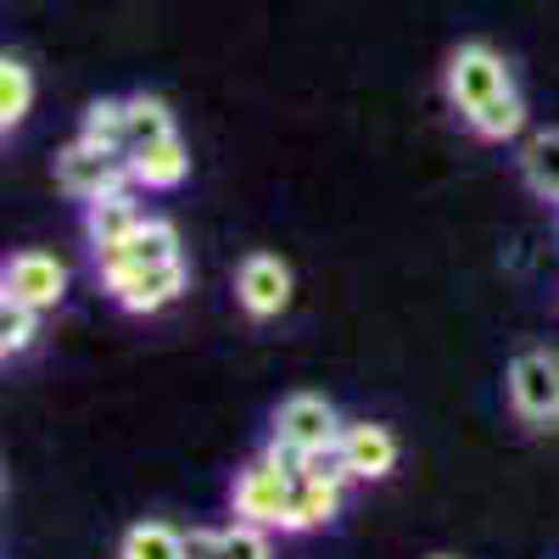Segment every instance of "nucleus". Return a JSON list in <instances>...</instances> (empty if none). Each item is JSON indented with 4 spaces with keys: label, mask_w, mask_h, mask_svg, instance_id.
I'll use <instances>...</instances> for the list:
<instances>
[{
    "label": "nucleus",
    "mask_w": 559,
    "mask_h": 559,
    "mask_svg": "<svg viewBox=\"0 0 559 559\" xmlns=\"http://www.w3.org/2000/svg\"><path fill=\"white\" fill-rule=\"evenodd\" d=\"M509 408L537 431L559 426V353L548 347L515 353V364H509Z\"/></svg>",
    "instance_id": "obj_1"
},
{
    "label": "nucleus",
    "mask_w": 559,
    "mask_h": 559,
    "mask_svg": "<svg viewBox=\"0 0 559 559\" xmlns=\"http://www.w3.org/2000/svg\"><path fill=\"white\" fill-rule=\"evenodd\" d=\"M57 185L68 197H79V202H96V197H107V191H123V185H134V174H129V152H112V146H102V140H73V146L57 157Z\"/></svg>",
    "instance_id": "obj_2"
},
{
    "label": "nucleus",
    "mask_w": 559,
    "mask_h": 559,
    "mask_svg": "<svg viewBox=\"0 0 559 559\" xmlns=\"http://www.w3.org/2000/svg\"><path fill=\"white\" fill-rule=\"evenodd\" d=\"M503 90H515V73H509V62L492 51V45H459V51L448 57V102L459 112L487 107L492 96H503Z\"/></svg>",
    "instance_id": "obj_3"
},
{
    "label": "nucleus",
    "mask_w": 559,
    "mask_h": 559,
    "mask_svg": "<svg viewBox=\"0 0 559 559\" xmlns=\"http://www.w3.org/2000/svg\"><path fill=\"white\" fill-rule=\"evenodd\" d=\"M347 426L331 397H313V392H292L286 403L274 408V442L286 448H302V453H319V448H342Z\"/></svg>",
    "instance_id": "obj_4"
},
{
    "label": "nucleus",
    "mask_w": 559,
    "mask_h": 559,
    "mask_svg": "<svg viewBox=\"0 0 559 559\" xmlns=\"http://www.w3.org/2000/svg\"><path fill=\"white\" fill-rule=\"evenodd\" d=\"M0 297L23 302L34 313H51L68 297V269L51 252H17V258H7V269H0Z\"/></svg>",
    "instance_id": "obj_5"
},
{
    "label": "nucleus",
    "mask_w": 559,
    "mask_h": 559,
    "mask_svg": "<svg viewBox=\"0 0 559 559\" xmlns=\"http://www.w3.org/2000/svg\"><path fill=\"white\" fill-rule=\"evenodd\" d=\"M102 286L112 292V302L123 313H157L191 286V269H185V258H174V263H152V269H118Z\"/></svg>",
    "instance_id": "obj_6"
},
{
    "label": "nucleus",
    "mask_w": 559,
    "mask_h": 559,
    "mask_svg": "<svg viewBox=\"0 0 559 559\" xmlns=\"http://www.w3.org/2000/svg\"><path fill=\"white\" fill-rule=\"evenodd\" d=\"M292 492H297V481H292V476H286V471H280V464L263 453V459H252L247 471L236 476V515H241V521H252V526L280 532V515H286Z\"/></svg>",
    "instance_id": "obj_7"
},
{
    "label": "nucleus",
    "mask_w": 559,
    "mask_h": 559,
    "mask_svg": "<svg viewBox=\"0 0 559 559\" xmlns=\"http://www.w3.org/2000/svg\"><path fill=\"white\" fill-rule=\"evenodd\" d=\"M236 302L252 319H280V313H286V302H292V269L280 263L274 252L241 258V269H236Z\"/></svg>",
    "instance_id": "obj_8"
},
{
    "label": "nucleus",
    "mask_w": 559,
    "mask_h": 559,
    "mask_svg": "<svg viewBox=\"0 0 559 559\" xmlns=\"http://www.w3.org/2000/svg\"><path fill=\"white\" fill-rule=\"evenodd\" d=\"M179 258V229L168 218H146L134 229V236L123 247H107L96 252V274H118V269H152V263H174Z\"/></svg>",
    "instance_id": "obj_9"
},
{
    "label": "nucleus",
    "mask_w": 559,
    "mask_h": 559,
    "mask_svg": "<svg viewBox=\"0 0 559 559\" xmlns=\"http://www.w3.org/2000/svg\"><path fill=\"white\" fill-rule=\"evenodd\" d=\"M140 224H146V213H140V202L129 197V185H123V191L96 197V202H84V236H90V247H96V252L123 247Z\"/></svg>",
    "instance_id": "obj_10"
},
{
    "label": "nucleus",
    "mask_w": 559,
    "mask_h": 559,
    "mask_svg": "<svg viewBox=\"0 0 559 559\" xmlns=\"http://www.w3.org/2000/svg\"><path fill=\"white\" fill-rule=\"evenodd\" d=\"M129 174H134V185H146V191H174V185H185V174H191V146H185L179 134H163L152 146H134Z\"/></svg>",
    "instance_id": "obj_11"
},
{
    "label": "nucleus",
    "mask_w": 559,
    "mask_h": 559,
    "mask_svg": "<svg viewBox=\"0 0 559 559\" xmlns=\"http://www.w3.org/2000/svg\"><path fill=\"white\" fill-rule=\"evenodd\" d=\"M342 448H347V459H353L358 481H381V476L397 471V437H392L386 426H369V419H358V426H347Z\"/></svg>",
    "instance_id": "obj_12"
},
{
    "label": "nucleus",
    "mask_w": 559,
    "mask_h": 559,
    "mask_svg": "<svg viewBox=\"0 0 559 559\" xmlns=\"http://www.w3.org/2000/svg\"><path fill=\"white\" fill-rule=\"evenodd\" d=\"M336 515H342V487L302 476L292 503H286V515H280V532H313V526H331Z\"/></svg>",
    "instance_id": "obj_13"
},
{
    "label": "nucleus",
    "mask_w": 559,
    "mask_h": 559,
    "mask_svg": "<svg viewBox=\"0 0 559 559\" xmlns=\"http://www.w3.org/2000/svg\"><path fill=\"white\" fill-rule=\"evenodd\" d=\"M521 179L532 185V197L559 202V129H537L521 146Z\"/></svg>",
    "instance_id": "obj_14"
},
{
    "label": "nucleus",
    "mask_w": 559,
    "mask_h": 559,
    "mask_svg": "<svg viewBox=\"0 0 559 559\" xmlns=\"http://www.w3.org/2000/svg\"><path fill=\"white\" fill-rule=\"evenodd\" d=\"M464 123H471L476 140H515V134L526 129V102H521V90H503V96H492L487 107L464 112Z\"/></svg>",
    "instance_id": "obj_15"
},
{
    "label": "nucleus",
    "mask_w": 559,
    "mask_h": 559,
    "mask_svg": "<svg viewBox=\"0 0 559 559\" xmlns=\"http://www.w3.org/2000/svg\"><path fill=\"white\" fill-rule=\"evenodd\" d=\"M118 559H185V532H174L163 521H140L123 532Z\"/></svg>",
    "instance_id": "obj_16"
},
{
    "label": "nucleus",
    "mask_w": 559,
    "mask_h": 559,
    "mask_svg": "<svg viewBox=\"0 0 559 559\" xmlns=\"http://www.w3.org/2000/svg\"><path fill=\"white\" fill-rule=\"evenodd\" d=\"M28 107H34V73H28V62L0 57V129L12 134L28 118Z\"/></svg>",
    "instance_id": "obj_17"
},
{
    "label": "nucleus",
    "mask_w": 559,
    "mask_h": 559,
    "mask_svg": "<svg viewBox=\"0 0 559 559\" xmlns=\"http://www.w3.org/2000/svg\"><path fill=\"white\" fill-rule=\"evenodd\" d=\"M84 140H102L112 152H129V102H90L84 107Z\"/></svg>",
    "instance_id": "obj_18"
},
{
    "label": "nucleus",
    "mask_w": 559,
    "mask_h": 559,
    "mask_svg": "<svg viewBox=\"0 0 559 559\" xmlns=\"http://www.w3.org/2000/svg\"><path fill=\"white\" fill-rule=\"evenodd\" d=\"M163 134H179L174 129V112L157 102V96H129V152L134 146H152Z\"/></svg>",
    "instance_id": "obj_19"
},
{
    "label": "nucleus",
    "mask_w": 559,
    "mask_h": 559,
    "mask_svg": "<svg viewBox=\"0 0 559 559\" xmlns=\"http://www.w3.org/2000/svg\"><path fill=\"white\" fill-rule=\"evenodd\" d=\"M34 336H39V313L23 308V302H7V297H0V353H7V358H23V353L34 347Z\"/></svg>",
    "instance_id": "obj_20"
},
{
    "label": "nucleus",
    "mask_w": 559,
    "mask_h": 559,
    "mask_svg": "<svg viewBox=\"0 0 559 559\" xmlns=\"http://www.w3.org/2000/svg\"><path fill=\"white\" fill-rule=\"evenodd\" d=\"M224 559H269V526L236 521L224 532Z\"/></svg>",
    "instance_id": "obj_21"
},
{
    "label": "nucleus",
    "mask_w": 559,
    "mask_h": 559,
    "mask_svg": "<svg viewBox=\"0 0 559 559\" xmlns=\"http://www.w3.org/2000/svg\"><path fill=\"white\" fill-rule=\"evenodd\" d=\"M185 559H224V532L191 526V532H185Z\"/></svg>",
    "instance_id": "obj_22"
},
{
    "label": "nucleus",
    "mask_w": 559,
    "mask_h": 559,
    "mask_svg": "<svg viewBox=\"0 0 559 559\" xmlns=\"http://www.w3.org/2000/svg\"><path fill=\"white\" fill-rule=\"evenodd\" d=\"M431 559H453V554H431Z\"/></svg>",
    "instance_id": "obj_23"
}]
</instances>
